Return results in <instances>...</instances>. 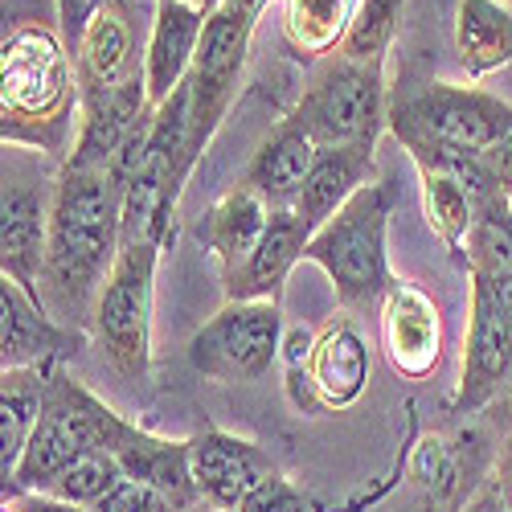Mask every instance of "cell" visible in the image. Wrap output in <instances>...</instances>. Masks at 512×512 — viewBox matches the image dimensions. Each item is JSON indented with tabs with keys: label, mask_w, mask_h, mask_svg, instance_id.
<instances>
[{
	"label": "cell",
	"mask_w": 512,
	"mask_h": 512,
	"mask_svg": "<svg viewBox=\"0 0 512 512\" xmlns=\"http://www.w3.org/2000/svg\"><path fill=\"white\" fill-rule=\"evenodd\" d=\"M78 74L58 21L9 17L0 41V140L70 160L78 140Z\"/></svg>",
	"instance_id": "6da1fadb"
},
{
	"label": "cell",
	"mask_w": 512,
	"mask_h": 512,
	"mask_svg": "<svg viewBox=\"0 0 512 512\" xmlns=\"http://www.w3.org/2000/svg\"><path fill=\"white\" fill-rule=\"evenodd\" d=\"M123 246V193L99 168H58L46 271H41V300L74 328L82 316H95V300L119 259Z\"/></svg>",
	"instance_id": "7a4b0ae2"
},
{
	"label": "cell",
	"mask_w": 512,
	"mask_h": 512,
	"mask_svg": "<svg viewBox=\"0 0 512 512\" xmlns=\"http://www.w3.org/2000/svg\"><path fill=\"white\" fill-rule=\"evenodd\" d=\"M390 209H394V189L386 181H369L304 246V259L328 275L336 304L345 312H369L398 283L390 275V254H386Z\"/></svg>",
	"instance_id": "3957f363"
},
{
	"label": "cell",
	"mask_w": 512,
	"mask_h": 512,
	"mask_svg": "<svg viewBox=\"0 0 512 512\" xmlns=\"http://www.w3.org/2000/svg\"><path fill=\"white\" fill-rule=\"evenodd\" d=\"M123 426L127 422L58 361L50 369V386H46V402H41L37 431H33V439L17 463L13 480L5 484V496L46 492L74 459H82L87 451H111L123 435Z\"/></svg>",
	"instance_id": "277c9868"
},
{
	"label": "cell",
	"mask_w": 512,
	"mask_h": 512,
	"mask_svg": "<svg viewBox=\"0 0 512 512\" xmlns=\"http://www.w3.org/2000/svg\"><path fill=\"white\" fill-rule=\"evenodd\" d=\"M283 357L287 398L300 414H340L369 390L373 349L357 316H336L320 332H287Z\"/></svg>",
	"instance_id": "5b68a950"
},
{
	"label": "cell",
	"mask_w": 512,
	"mask_h": 512,
	"mask_svg": "<svg viewBox=\"0 0 512 512\" xmlns=\"http://www.w3.org/2000/svg\"><path fill=\"white\" fill-rule=\"evenodd\" d=\"M316 148L377 144L386 127V62H353L345 54L324 58L287 115Z\"/></svg>",
	"instance_id": "8992f818"
},
{
	"label": "cell",
	"mask_w": 512,
	"mask_h": 512,
	"mask_svg": "<svg viewBox=\"0 0 512 512\" xmlns=\"http://www.w3.org/2000/svg\"><path fill=\"white\" fill-rule=\"evenodd\" d=\"M160 242L136 238L119 246V259L95 300V336L103 357L123 381H144L152 365V304H156Z\"/></svg>",
	"instance_id": "52a82bcc"
},
{
	"label": "cell",
	"mask_w": 512,
	"mask_h": 512,
	"mask_svg": "<svg viewBox=\"0 0 512 512\" xmlns=\"http://www.w3.org/2000/svg\"><path fill=\"white\" fill-rule=\"evenodd\" d=\"M394 136L410 144H431L463 156H488L512 127V103L476 87L426 82L394 107Z\"/></svg>",
	"instance_id": "ba28073f"
},
{
	"label": "cell",
	"mask_w": 512,
	"mask_h": 512,
	"mask_svg": "<svg viewBox=\"0 0 512 512\" xmlns=\"http://www.w3.org/2000/svg\"><path fill=\"white\" fill-rule=\"evenodd\" d=\"M58 173L46 168V152L5 148V189H0V275L13 279L33 300H41L46 271L50 213H54Z\"/></svg>",
	"instance_id": "9c48e42d"
},
{
	"label": "cell",
	"mask_w": 512,
	"mask_h": 512,
	"mask_svg": "<svg viewBox=\"0 0 512 512\" xmlns=\"http://www.w3.org/2000/svg\"><path fill=\"white\" fill-rule=\"evenodd\" d=\"M283 308L279 300H226L189 340V365L222 386H246L271 373L283 357Z\"/></svg>",
	"instance_id": "30bf717a"
},
{
	"label": "cell",
	"mask_w": 512,
	"mask_h": 512,
	"mask_svg": "<svg viewBox=\"0 0 512 512\" xmlns=\"http://www.w3.org/2000/svg\"><path fill=\"white\" fill-rule=\"evenodd\" d=\"M254 9L222 0L218 9L205 17V33L189 70V103H193V156L201 160L205 144L218 132V123L226 119L238 82H242V66H246V50H250V33H254Z\"/></svg>",
	"instance_id": "8fae6325"
},
{
	"label": "cell",
	"mask_w": 512,
	"mask_h": 512,
	"mask_svg": "<svg viewBox=\"0 0 512 512\" xmlns=\"http://www.w3.org/2000/svg\"><path fill=\"white\" fill-rule=\"evenodd\" d=\"M512 377V312L500 291L472 275V328H467L463 373L451 398V414H480L496 402V394Z\"/></svg>",
	"instance_id": "7c38bea8"
},
{
	"label": "cell",
	"mask_w": 512,
	"mask_h": 512,
	"mask_svg": "<svg viewBox=\"0 0 512 512\" xmlns=\"http://www.w3.org/2000/svg\"><path fill=\"white\" fill-rule=\"evenodd\" d=\"M189 467H193V484L201 492V504L238 512V504L259 488L267 476H275V459L267 455L263 443L230 435V431H209L189 439Z\"/></svg>",
	"instance_id": "4fadbf2b"
},
{
	"label": "cell",
	"mask_w": 512,
	"mask_h": 512,
	"mask_svg": "<svg viewBox=\"0 0 512 512\" xmlns=\"http://www.w3.org/2000/svg\"><path fill=\"white\" fill-rule=\"evenodd\" d=\"M377 340L381 353H386L390 369L422 381L439 369L443 357V320H439V304L414 283H394L381 300V316H377Z\"/></svg>",
	"instance_id": "5bb4252c"
},
{
	"label": "cell",
	"mask_w": 512,
	"mask_h": 512,
	"mask_svg": "<svg viewBox=\"0 0 512 512\" xmlns=\"http://www.w3.org/2000/svg\"><path fill=\"white\" fill-rule=\"evenodd\" d=\"M82 336L54 320L50 308H41L29 291L0 275V369L50 365L62 361L70 349L78 353Z\"/></svg>",
	"instance_id": "9a60e30c"
},
{
	"label": "cell",
	"mask_w": 512,
	"mask_h": 512,
	"mask_svg": "<svg viewBox=\"0 0 512 512\" xmlns=\"http://www.w3.org/2000/svg\"><path fill=\"white\" fill-rule=\"evenodd\" d=\"M205 17L209 13L197 0H156V21L144 54V82L152 107H160L164 99L177 95V87H185L205 33Z\"/></svg>",
	"instance_id": "2e32d148"
},
{
	"label": "cell",
	"mask_w": 512,
	"mask_h": 512,
	"mask_svg": "<svg viewBox=\"0 0 512 512\" xmlns=\"http://www.w3.org/2000/svg\"><path fill=\"white\" fill-rule=\"evenodd\" d=\"M156 111L148 103V82L144 74L132 78L127 87L111 91V95H95V99H82L78 111V140L70 152V168H99L107 173L111 160L119 156V148L132 140V132L144 123V115Z\"/></svg>",
	"instance_id": "e0dca14e"
},
{
	"label": "cell",
	"mask_w": 512,
	"mask_h": 512,
	"mask_svg": "<svg viewBox=\"0 0 512 512\" xmlns=\"http://www.w3.org/2000/svg\"><path fill=\"white\" fill-rule=\"evenodd\" d=\"M74 74H78V95L95 99V95H111L119 87H127L132 78L144 74V66L136 62V46H132V21H127V5L111 0L103 5L87 33H82L78 50H74Z\"/></svg>",
	"instance_id": "ac0fdd59"
},
{
	"label": "cell",
	"mask_w": 512,
	"mask_h": 512,
	"mask_svg": "<svg viewBox=\"0 0 512 512\" xmlns=\"http://www.w3.org/2000/svg\"><path fill=\"white\" fill-rule=\"evenodd\" d=\"M312 230L295 209H271V222L250 259L226 279V300H279L291 267L304 259Z\"/></svg>",
	"instance_id": "d6986e66"
},
{
	"label": "cell",
	"mask_w": 512,
	"mask_h": 512,
	"mask_svg": "<svg viewBox=\"0 0 512 512\" xmlns=\"http://www.w3.org/2000/svg\"><path fill=\"white\" fill-rule=\"evenodd\" d=\"M373 152H377V144H336V148L316 152V164L300 189V201H295V213H300L312 234L353 193H361L369 181H377V156Z\"/></svg>",
	"instance_id": "ffe728a7"
},
{
	"label": "cell",
	"mask_w": 512,
	"mask_h": 512,
	"mask_svg": "<svg viewBox=\"0 0 512 512\" xmlns=\"http://www.w3.org/2000/svg\"><path fill=\"white\" fill-rule=\"evenodd\" d=\"M111 455L119 459L127 480H144L156 492H164L177 508L193 512L201 508V492L193 484V467H189V439L173 443V439H156L140 426L127 422L119 443L111 447Z\"/></svg>",
	"instance_id": "44dd1931"
},
{
	"label": "cell",
	"mask_w": 512,
	"mask_h": 512,
	"mask_svg": "<svg viewBox=\"0 0 512 512\" xmlns=\"http://www.w3.org/2000/svg\"><path fill=\"white\" fill-rule=\"evenodd\" d=\"M316 152H320L316 140L304 136L291 119H283L275 132L259 144V152L250 156L242 185H250L271 209H295L300 189H304V181L312 173V164H316Z\"/></svg>",
	"instance_id": "7402d4cb"
},
{
	"label": "cell",
	"mask_w": 512,
	"mask_h": 512,
	"mask_svg": "<svg viewBox=\"0 0 512 512\" xmlns=\"http://www.w3.org/2000/svg\"><path fill=\"white\" fill-rule=\"evenodd\" d=\"M267 222H271V205L250 185H234L226 197H218L205 209V218L197 222V238L218 259L222 279H230L250 259V250L259 246Z\"/></svg>",
	"instance_id": "603a6c76"
},
{
	"label": "cell",
	"mask_w": 512,
	"mask_h": 512,
	"mask_svg": "<svg viewBox=\"0 0 512 512\" xmlns=\"http://www.w3.org/2000/svg\"><path fill=\"white\" fill-rule=\"evenodd\" d=\"M50 365H25V369H5L0 373V476L5 484L13 480L17 463L37 431L41 418V402H46V386H50Z\"/></svg>",
	"instance_id": "cb8c5ba5"
},
{
	"label": "cell",
	"mask_w": 512,
	"mask_h": 512,
	"mask_svg": "<svg viewBox=\"0 0 512 512\" xmlns=\"http://www.w3.org/2000/svg\"><path fill=\"white\" fill-rule=\"evenodd\" d=\"M455 54L467 78H484L512 62V5L504 0H459Z\"/></svg>",
	"instance_id": "d4e9b609"
},
{
	"label": "cell",
	"mask_w": 512,
	"mask_h": 512,
	"mask_svg": "<svg viewBox=\"0 0 512 512\" xmlns=\"http://www.w3.org/2000/svg\"><path fill=\"white\" fill-rule=\"evenodd\" d=\"M353 13H357V0H283L279 17H283L287 50L308 66H320L345 46Z\"/></svg>",
	"instance_id": "484cf974"
},
{
	"label": "cell",
	"mask_w": 512,
	"mask_h": 512,
	"mask_svg": "<svg viewBox=\"0 0 512 512\" xmlns=\"http://www.w3.org/2000/svg\"><path fill=\"white\" fill-rule=\"evenodd\" d=\"M467 275H488V279L512 283V197L504 189H492L476 201Z\"/></svg>",
	"instance_id": "4316f807"
},
{
	"label": "cell",
	"mask_w": 512,
	"mask_h": 512,
	"mask_svg": "<svg viewBox=\"0 0 512 512\" xmlns=\"http://www.w3.org/2000/svg\"><path fill=\"white\" fill-rule=\"evenodd\" d=\"M402 9H406V0H357L345 46L336 54H345L353 62H386V50L398 33Z\"/></svg>",
	"instance_id": "83f0119b"
},
{
	"label": "cell",
	"mask_w": 512,
	"mask_h": 512,
	"mask_svg": "<svg viewBox=\"0 0 512 512\" xmlns=\"http://www.w3.org/2000/svg\"><path fill=\"white\" fill-rule=\"evenodd\" d=\"M119 480H123V467H119V459L111 451H87L82 459H74L46 492L58 496V500L82 504V508H95Z\"/></svg>",
	"instance_id": "f1b7e54d"
},
{
	"label": "cell",
	"mask_w": 512,
	"mask_h": 512,
	"mask_svg": "<svg viewBox=\"0 0 512 512\" xmlns=\"http://www.w3.org/2000/svg\"><path fill=\"white\" fill-rule=\"evenodd\" d=\"M95 512H185V508H177L173 500H168L164 492H156L152 484H144V480H119L99 504H95Z\"/></svg>",
	"instance_id": "f546056e"
},
{
	"label": "cell",
	"mask_w": 512,
	"mask_h": 512,
	"mask_svg": "<svg viewBox=\"0 0 512 512\" xmlns=\"http://www.w3.org/2000/svg\"><path fill=\"white\" fill-rule=\"evenodd\" d=\"M238 512H308V500H304V492L295 488L291 480H283L275 472V476H267L259 488H254L238 504Z\"/></svg>",
	"instance_id": "4dcf8cb0"
},
{
	"label": "cell",
	"mask_w": 512,
	"mask_h": 512,
	"mask_svg": "<svg viewBox=\"0 0 512 512\" xmlns=\"http://www.w3.org/2000/svg\"><path fill=\"white\" fill-rule=\"evenodd\" d=\"M103 5H111V0H54V9H58V29H62V37H66L70 54L78 50L82 33H87L91 17H95Z\"/></svg>",
	"instance_id": "1f68e13d"
},
{
	"label": "cell",
	"mask_w": 512,
	"mask_h": 512,
	"mask_svg": "<svg viewBox=\"0 0 512 512\" xmlns=\"http://www.w3.org/2000/svg\"><path fill=\"white\" fill-rule=\"evenodd\" d=\"M5 508H9V512H95V508L58 500V496H50V492H13V496H5Z\"/></svg>",
	"instance_id": "d6a6232c"
},
{
	"label": "cell",
	"mask_w": 512,
	"mask_h": 512,
	"mask_svg": "<svg viewBox=\"0 0 512 512\" xmlns=\"http://www.w3.org/2000/svg\"><path fill=\"white\" fill-rule=\"evenodd\" d=\"M484 164H488V173L496 177V185L512 197V127H508V136L484 156Z\"/></svg>",
	"instance_id": "836d02e7"
},
{
	"label": "cell",
	"mask_w": 512,
	"mask_h": 512,
	"mask_svg": "<svg viewBox=\"0 0 512 512\" xmlns=\"http://www.w3.org/2000/svg\"><path fill=\"white\" fill-rule=\"evenodd\" d=\"M492 484L500 488V500H504V508L512 512V435L500 443V459H496V476H492Z\"/></svg>",
	"instance_id": "e575fe53"
},
{
	"label": "cell",
	"mask_w": 512,
	"mask_h": 512,
	"mask_svg": "<svg viewBox=\"0 0 512 512\" xmlns=\"http://www.w3.org/2000/svg\"><path fill=\"white\" fill-rule=\"evenodd\" d=\"M488 410H492V422L500 426L504 439H508V435H512V377H508V386L496 394V402H492Z\"/></svg>",
	"instance_id": "d590c367"
},
{
	"label": "cell",
	"mask_w": 512,
	"mask_h": 512,
	"mask_svg": "<svg viewBox=\"0 0 512 512\" xmlns=\"http://www.w3.org/2000/svg\"><path fill=\"white\" fill-rule=\"evenodd\" d=\"M463 512H508V508H504V500H500V488H496V484H484L472 500L463 504Z\"/></svg>",
	"instance_id": "8d00e7d4"
},
{
	"label": "cell",
	"mask_w": 512,
	"mask_h": 512,
	"mask_svg": "<svg viewBox=\"0 0 512 512\" xmlns=\"http://www.w3.org/2000/svg\"><path fill=\"white\" fill-rule=\"evenodd\" d=\"M197 5H201L205 13H213V9H218V5H222V0H197Z\"/></svg>",
	"instance_id": "74e56055"
},
{
	"label": "cell",
	"mask_w": 512,
	"mask_h": 512,
	"mask_svg": "<svg viewBox=\"0 0 512 512\" xmlns=\"http://www.w3.org/2000/svg\"><path fill=\"white\" fill-rule=\"evenodd\" d=\"M193 512H222V508H209V504H201V508H193Z\"/></svg>",
	"instance_id": "f35d334b"
},
{
	"label": "cell",
	"mask_w": 512,
	"mask_h": 512,
	"mask_svg": "<svg viewBox=\"0 0 512 512\" xmlns=\"http://www.w3.org/2000/svg\"><path fill=\"white\" fill-rule=\"evenodd\" d=\"M504 5H512V0H504Z\"/></svg>",
	"instance_id": "ab89813d"
},
{
	"label": "cell",
	"mask_w": 512,
	"mask_h": 512,
	"mask_svg": "<svg viewBox=\"0 0 512 512\" xmlns=\"http://www.w3.org/2000/svg\"><path fill=\"white\" fill-rule=\"evenodd\" d=\"M5 512H9V508H5Z\"/></svg>",
	"instance_id": "60d3db41"
}]
</instances>
